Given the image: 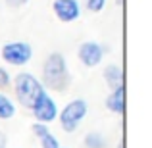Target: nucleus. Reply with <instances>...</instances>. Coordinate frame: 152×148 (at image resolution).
I'll list each match as a JSON object with an SVG mask.
<instances>
[{
  "label": "nucleus",
  "mask_w": 152,
  "mask_h": 148,
  "mask_svg": "<svg viewBox=\"0 0 152 148\" xmlns=\"http://www.w3.org/2000/svg\"><path fill=\"white\" fill-rule=\"evenodd\" d=\"M41 85L45 90H54V93H66L71 87V73L67 67L66 56L60 52H52L46 56L42 63V75H41Z\"/></svg>",
  "instance_id": "1"
},
{
  "label": "nucleus",
  "mask_w": 152,
  "mask_h": 148,
  "mask_svg": "<svg viewBox=\"0 0 152 148\" xmlns=\"http://www.w3.org/2000/svg\"><path fill=\"white\" fill-rule=\"evenodd\" d=\"M14 93L18 102L21 104L23 108L31 110L33 104L37 102V98L45 93V87L41 85L37 77L29 71H19L18 75L14 77Z\"/></svg>",
  "instance_id": "2"
},
{
  "label": "nucleus",
  "mask_w": 152,
  "mask_h": 148,
  "mask_svg": "<svg viewBox=\"0 0 152 148\" xmlns=\"http://www.w3.org/2000/svg\"><path fill=\"white\" fill-rule=\"evenodd\" d=\"M87 112H89V104L83 98H75L71 102H67L62 108V112H58L60 117V127L66 133H75L81 125V121L87 117Z\"/></svg>",
  "instance_id": "3"
},
{
  "label": "nucleus",
  "mask_w": 152,
  "mask_h": 148,
  "mask_svg": "<svg viewBox=\"0 0 152 148\" xmlns=\"http://www.w3.org/2000/svg\"><path fill=\"white\" fill-rule=\"evenodd\" d=\"M0 56L6 63L10 66H25V63L31 62L33 58V46L25 41H12V42H6L0 50Z\"/></svg>",
  "instance_id": "4"
},
{
  "label": "nucleus",
  "mask_w": 152,
  "mask_h": 148,
  "mask_svg": "<svg viewBox=\"0 0 152 148\" xmlns=\"http://www.w3.org/2000/svg\"><path fill=\"white\" fill-rule=\"evenodd\" d=\"M31 112H33V117L37 119V123L48 125L54 119H58V104H56V100L52 98L46 90L37 98V102L33 104Z\"/></svg>",
  "instance_id": "5"
},
{
  "label": "nucleus",
  "mask_w": 152,
  "mask_h": 148,
  "mask_svg": "<svg viewBox=\"0 0 152 148\" xmlns=\"http://www.w3.org/2000/svg\"><path fill=\"white\" fill-rule=\"evenodd\" d=\"M104 46L96 41H85L79 44L77 48V58L79 62L83 63L85 67H96L100 66L102 58H104Z\"/></svg>",
  "instance_id": "6"
},
{
  "label": "nucleus",
  "mask_w": 152,
  "mask_h": 148,
  "mask_svg": "<svg viewBox=\"0 0 152 148\" xmlns=\"http://www.w3.org/2000/svg\"><path fill=\"white\" fill-rule=\"evenodd\" d=\"M52 10H54L56 17L64 23H71L81 15V6L77 0H54Z\"/></svg>",
  "instance_id": "7"
},
{
  "label": "nucleus",
  "mask_w": 152,
  "mask_h": 148,
  "mask_svg": "<svg viewBox=\"0 0 152 148\" xmlns=\"http://www.w3.org/2000/svg\"><path fill=\"white\" fill-rule=\"evenodd\" d=\"M104 104H106V108L112 114L123 115V112H125V85L112 90L106 96V100H104Z\"/></svg>",
  "instance_id": "8"
},
{
  "label": "nucleus",
  "mask_w": 152,
  "mask_h": 148,
  "mask_svg": "<svg viewBox=\"0 0 152 148\" xmlns=\"http://www.w3.org/2000/svg\"><path fill=\"white\" fill-rule=\"evenodd\" d=\"M102 75H104L106 85L110 87L112 90L118 89V87H123V69L119 66H115V63L106 66V67H104V71H102Z\"/></svg>",
  "instance_id": "9"
},
{
  "label": "nucleus",
  "mask_w": 152,
  "mask_h": 148,
  "mask_svg": "<svg viewBox=\"0 0 152 148\" xmlns=\"http://www.w3.org/2000/svg\"><path fill=\"white\" fill-rule=\"evenodd\" d=\"M83 144H85V148H106V137L98 131H91L85 135Z\"/></svg>",
  "instance_id": "10"
},
{
  "label": "nucleus",
  "mask_w": 152,
  "mask_h": 148,
  "mask_svg": "<svg viewBox=\"0 0 152 148\" xmlns=\"http://www.w3.org/2000/svg\"><path fill=\"white\" fill-rule=\"evenodd\" d=\"M15 115V104L4 93H0V119H12Z\"/></svg>",
  "instance_id": "11"
},
{
  "label": "nucleus",
  "mask_w": 152,
  "mask_h": 148,
  "mask_svg": "<svg viewBox=\"0 0 152 148\" xmlns=\"http://www.w3.org/2000/svg\"><path fill=\"white\" fill-rule=\"evenodd\" d=\"M39 141H41V148H60V141L56 139V135H52V133H46L45 137H41Z\"/></svg>",
  "instance_id": "12"
},
{
  "label": "nucleus",
  "mask_w": 152,
  "mask_h": 148,
  "mask_svg": "<svg viewBox=\"0 0 152 148\" xmlns=\"http://www.w3.org/2000/svg\"><path fill=\"white\" fill-rule=\"evenodd\" d=\"M10 85H12V75L8 73V69H6V67H2V66H0V90L8 89Z\"/></svg>",
  "instance_id": "13"
},
{
  "label": "nucleus",
  "mask_w": 152,
  "mask_h": 148,
  "mask_svg": "<svg viewBox=\"0 0 152 148\" xmlns=\"http://www.w3.org/2000/svg\"><path fill=\"white\" fill-rule=\"evenodd\" d=\"M31 131H33V135L37 139H41V137H45L46 133H50L48 125H45V123H33V125H31Z\"/></svg>",
  "instance_id": "14"
},
{
  "label": "nucleus",
  "mask_w": 152,
  "mask_h": 148,
  "mask_svg": "<svg viewBox=\"0 0 152 148\" xmlns=\"http://www.w3.org/2000/svg\"><path fill=\"white\" fill-rule=\"evenodd\" d=\"M106 6V0H87V10L89 12H102Z\"/></svg>",
  "instance_id": "15"
},
{
  "label": "nucleus",
  "mask_w": 152,
  "mask_h": 148,
  "mask_svg": "<svg viewBox=\"0 0 152 148\" xmlns=\"http://www.w3.org/2000/svg\"><path fill=\"white\" fill-rule=\"evenodd\" d=\"M6 4L12 8H21L23 4H27V0H6Z\"/></svg>",
  "instance_id": "16"
},
{
  "label": "nucleus",
  "mask_w": 152,
  "mask_h": 148,
  "mask_svg": "<svg viewBox=\"0 0 152 148\" xmlns=\"http://www.w3.org/2000/svg\"><path fill=\"white\" fill-rule=\"evenodd\" d=\"M8 146V137L4 131H0V148H6Z\"/></svg>",
  "instance_id": "17"
},
{
  "label": "nucleus",
  "mask_w": 152,
  "mask_h": 148,
  "mask_svg": "<svg viewBox=\"0 0 152 148\" xmlns=\"http://www.w3.org/2000/svg\"><path fill=\"white\" fill-rule=\"evenodd\" d=\"M118 148H125V142H123V141H119V142H118Z\"/></svg>",
  "instance_id": "18"
},
{
  "label": "nucleus",
  "mask_w": 152,
  "mask_h": 148,
  "mask_svg": "<svg viewBox=\"0 0 152 148\" xmlns=\"http://www.w3.org/2000/svg\"><path fill=\"white\" fill-rule=\"evenodd\" d=\"M60 148H64V146H60Z\"/></svg>",
  "instance_id": "19"
}]
</instances>
